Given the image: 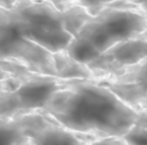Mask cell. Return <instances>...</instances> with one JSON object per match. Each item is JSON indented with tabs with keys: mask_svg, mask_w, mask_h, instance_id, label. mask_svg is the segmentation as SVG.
I'll return each mask as SVG.
<instances>
[{
	"mask_svg": "<svg viewBox=\"0 0 147 145\" xmlns=\"http://www.w3.org/2000/svg\"><path fill=\"white\" fill-rule=\"evenodd\" d=\"M146 29V12L131 2L117 1L91 15L64 51L87 66L113 46L141 36Z\"/></svg>",
	"mask_w": 147,
	"mask_h": 145,
	"instance_id": "7a4b0ae2",
	"label": "cell"
},
{
	"mask_svg": "<svg viewBox=\"0 0 147 145\" xmlns=\"http://www.w3.org/2000/svg\"><path fill=\"white\" fill-rule=\"evenodd\" d=\"M141 37H142L144 39H146V40H147V29H146V30H145V32L141 35Z\"/></svg>",
	"mask_w": 147,
	"mask_h": 145,
	"instance_id": "d6986e66",
	"label": "cell"
},
{
	"mask_svg": "<svg viewBox=\"0 0 147 145\" xmlns=\"http://www.w3.org/2000/svg\"><path fill=\"white\" fill-rule=\"evenodd\" d=\"M40 1L51 3V5H53L54 7H56L57 9H60V10H64V9H67L68 7L74 6V5L77 2V0H40Z\"/></svg>",
	"mask_w": 147,
	"mask_h": 145,
	"instance_id": "5bb4252c",
	"label": "cell"
},
{
	"mask_svg": "<svg viewBox=\"0 0 147 145\" xmlns=\"http://www.w3.org/2000/svg\"><path fill=\"white\" fill-rule=\"evenodd\" d=\"M54 64L56 69V75L62 79H91L94 78L91 70L86 64H83L71 56H69L65 51L53 54Z\"/></svg>",
	"mask_w": 147,
	"mask_h": 145,
	"instance_id": "30bf717a",
	"label": "cell"
},
{
	"mask_svg": "<svg viewBox=\"0 0 147 145\" xmlns=\"http://www.w3.org/2000/svg\"><path fill=\"white\" fill-rule=\"evenodd\" d=\"M34 116L36 113L15 117L0 116V145H16L28 140V132Z\"/></svg>",
	"mask_w": 147,
	"mask_h": 145,
	"instance_id": "9c48e42d",
	"label": "cell"
},
{
	"mask_svg": "<svg viewBox=\"0 0 147 145\" xmlns=\"http://www.w3.org/2000/svg\"><path fill=\"white\" fill-rule=\"evenodd\" d=\"M88 145H126L122 138L118 137H105V138H98L90 143Z\"/></svg>",
	"mask_w": 147,
	"mask_h": 145,
	"instance_id": "4fadbf2b",
	"label": "cell"
},
{
	"mask_svg": "<svg viewBox=\"0 0 147 145\" xmlns=\"http://www.w3.org/2000/svg\"><path fill=\"white\" fill-rule=\"evenodd\" d=\"M136 109L137 110H139V109H144V110H147V97L146 98H144L138 105H137V107H136Z\"/></svg>",
	"mask_w": 147,
	"mask_h": 145,
	"instance_id": "2e32d148",
	"label": "cell"
},
{
	"mask_svg": "<svg viewBox=\"0 0 147 145\" xmlns=\"http://www.w3.org/2000/svg\"><path fill=\"white\" fill-rule=\"evenodd\" d=\"M42 113L59 124L96 138H122L138 110L107 86L91 79H71L52 94Z\"/></svg>",
	"mask_w": 147,
	"mask_h": 145,
	"instance_id": "6da1fadb",
	"label": "cell"
},
{
	"mask_svg": "<svg viewBox=\"0 0 147 145\" xmlns=\"http://www.w3.org/2000/svg\"><path fill=\"white\" fill-rule=\"evenodd\" d=\"M28 138L32 145H88L98 139L94 136L70 130L42 112L36 113Z\"/></svg>",
	"mask_w": 147,
	"mask_h": 145,
	"instance_id": "52a82bcc",
	"label": "cell"
},
{
	"mask_svg": "<svg viewBox=\"0 0 147 145\" xmlns=\"http://www.w3.org/2000/svg\"><path fill=\"white\" fill-rule=\"evenodd\" d=\"M122 139L126 145H147V110H138L136 121Z\"/></svg>",
	"mask_w": 147,
	"mask_h": 145,
	"instance_id": "8fae6325",
	"label": "cell"
},
{
	"mask_svg": "<svg viewBox=\"0 0 147 145\" xmlns=\"http://www.w3.org/2000/svg\"><path fill=\"white\" fill-rule=\"evenodd\" d=\"M0 60L17 62L34 72L57 77L53 54L25 39L9 9L3 7H0Z\"/></svg>",
	"mask_w": 147,
	"mask_h": 145,
	"instance_id": "277c9868",
	"label": "cell"
},
{
	"mask_svg": "<svg viewBox=\"0 0 147 145\" xmlns=\"http://www.w3.org/2000/svg\"><path fill=\"white\" fill-rule=\"evenodd\" d=\"M113 2H115V0H77V2L75 5L85 8L90 14L94 15L100 9H102L103 7H106L107 5H110Z\"/></svg>",
	"mask_w": 147,
	"mask_h": 145,
	"instance_id": "7c38bea8",
	"label": "cell"
},
{
	"mask_svg": "<svg viewBox=\"0 0 147 145\" xmlns=\"http://www.w3.org/2000/svg\"><path fill=\"white\" fill-rule=\"evenodd\" d=\"M14 0H0V7H3V8H8L10 7V5L13 3Z\"/></svg>",
	"mask_w": 147,
	"mask_h": 145,
	"instance_id": "e0dca14e",
	"label": "cell"
},
{
	"mask_svg": "<svg viewBox=\"0 0 147 145\" xmlns=\"http://www.w3.org/2000/svg\"><path fill=\"white\" fill-rule=\"evenodd\" d=\"M117 1H127V2H131V3L136 5L137 7H139L140 9H142L144 12L147 13V0H115V2H117Z\"/></svg>",
	"mask_w": 147,
	"mask_h": 145,
	"instance_id": "9a60e30c",
	"label": "cell"
},
{
	"mask_svg": "<svg viewBox=\"0 0 147 145\" xmlns=\"http://www.w3.org/2000/svg\"><path fill=\"white\" fill-rule=\"evenodd\" d=\"M147 59V40L141 36L119 43L87 64L94 78L115 76Z\"/></svg>",
	"mask_w": 147,
	"mask_h": 145,
	"instance_id": "8992f818",
	"label": "cell"
},
{
	"mask_svg": "<svg viewBox=\"0 0 147 145\" xmlns=\"http://www.w3.org/2000/svg\"><path fill=\"white\" fill-rule=\"evenodd\" d=\"M8 9L21 35L52 54L64 51L74 38L67 9L40 0H14Z\"/></svg>",
	"mask_w": 147,
	"mask_h": 145,
	"instance_id": "3957f363",
	"label": "cell"
},
{
	"mask_svg": "<svg viewBox=\"0 0 147 145\" xmlns=\"http://www.w3.org/2000/svg\"><path fill=\"white\" fill-rule=\"evenodd\" d=\"M16 145H32V144H31L30 140L28 139V140H24V142H21V143H18V144H16Z\"/></svg>",
	"mask_w": 147,
	"mask_h": 145,
	"instance_id": "ac0fdd59",
	"label": "cell"
},
{
	"mask_svg": "<svg viewBox=\"0 0 147 145\" xmlns=\"http://www.w3.org/2000/svg\"><path fill=\"white\" fill-rule=\"evenodd\" d=\"M94 79L136 109L137 105L147 97V59L115 76Z\"/></svg>",
	"mask_w": 147,
	"mask_h": 145,
	"instance_id": "ba28073f",
	"label": "cell"
},
{
	"mask_svg": "<svg viewBox=\"0 0 147 145\" xmlns=\"http://www.w3.org/2000/svg\"><path fill=\"white\" fill-rule=\"evenodd\" d=\"M70 81L40 74L26 79L13 91L0 94V116L15 117L42 112L52 94Z\"/></svg>",
	"mask_w": 147,
	"mask_h": 145,
	"instance_id": "5b68a950",
	"label": "cell"
}]
</instances>
